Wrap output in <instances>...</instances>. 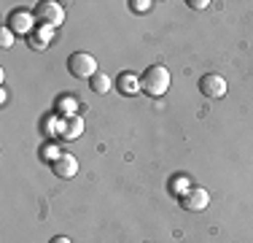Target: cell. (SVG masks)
I'll use <instances>...</instances> for the list:
<instances>
[{
    "label": "cell",
    "instance_id": "cell-9",
    "mask_svg": "<svg viewBox=\"0 0 253 243\" xmlns=\"http://www.w3.org/2000/svg\"><path fill=\"white\" fill-rule=\"evenodd\" d=\"M84 135V119L78 117H70V119H62V130H59V138L62 141H78Z\"/></svg>",
    "mask_w": 253,
    "mask_h": 243
},
{
    "label": "cell",
    "instance_id": "cell-6",
    "mask_svg": "<svg viewBox=\"0 0 253 243\" xmlns=\"http://www.w3.org/2000/svg\"><path fill=\"white\" fill-rule=\"evenodd\" d=\"M51 170H54V176H57V179H76V173H78V157L70 154V151H62V154L51 162Z\"/></svg>",
    "mask_w": 253,
    "mask_h": 243
},
{
    "label": "cell",
    "instance_id": "cell-2",
    "mask_svg": "<svg viewBox=\"0 0 253 243\" xmlns=\"http://www.w3.org/2000/svg\"><path fill=\"white\" fill-rule=\"evenodd\" d=\"M68 73L73 78H92L97 73V60L89 52H73L68 57Z\"/></svg>",
    "mask_w": 253,
    "mask_h": 243
},
{
    "label": "cell",
    "instance_id": "cell-11",
    "mask_svg": "<svg viewBox=\"0 0 253 243\" xmlns=\"http://www.w3.org/2000/svg\"><path fill=\"white\" fill-rule=\"evenodd\" d=\"M54 111H57V117L62 114V119H70V117H76V111H78V103H76V97H70V95H59L57 100H54Z\"/></svg>",
    "mask_w": 253,
    "mask_h": 243
},
{
    "label": "cell",
    "instance_id": "cell-15",
    "mask_svg": "<svg viewBox=\"0 0 253 243\" xmlns=\"http://www.w3.org/2000/svg\"><path fill=\"white\" fill-rule=\"evenodd\" d=\"M129 8L135 11V14H148V11L154 8L151 0H129Z\"/></svg>",
    "mask_w": 253,
    "mask_h": 243
},
{
    "label": "cell",
    "instance_id": "cell-8",
    "mask_svg": "<svg viewBox=\"0 0 253 243\" xmlns=\"http://www.w3.org/2000/svg\"><path fill=\"white\" fill-rule=\"evenodd\" d=\"M116 89L122 95H126V97H135V95H140L143 92V87H140V76H135V73H129V70H122L116 76Z\"/></svg>",
    "mask_w": 253,
    "mask_h": 243
},
{
    "label": "cell",
    "instance_id": "cell-18",
    "mask_svg": "<svg viewBox=\"0 0 253 243\" xmlns=\"http://www.w3.org/2000/svg\"><path fill=\"white\" fill-rule=\"evenodd\" d=\"M49 243H73V241H70V238H65V235H54V238H51Z\"/></svg>",
    "mask_w": 253,
    "mask_h": 243
},
{
    "label": "cell",
    "instance_id": "cell-4",
    "mask_svg": "<svg viewBox=\"0 0 253 243\" xmlns=\"http://www.w3.org/2000/svg\"><path fill=\"white\" fill-rule=\"evenodd\" d=\"M178 200H180V208L183 211H205L210 205V192L205 186H189Z\"/></svg>",
    "mask_w": 253,
    "mask_h": 243
},
{
    "label": "cell",
    "instance_id": "cell-14",
    "mask_svg": "<svg viewBox=\"0 0 253 243\" xmlns=\"http://www.w3.org/2000/svg\"><path fill=\"white\" fill-rule=\"evenodd\" d=\"M14 44H16V33H14L11 27H3V30H0V46H3V49H11Z\"/></svg>",
    "mask_w": 253,
    "mask_h": 243
},
{
    "label": "cell",
    "instance_id": "cell-1",
    "mask_svg": "<svg viewBox=\"0 0 253 243\" xmlns=\"http://www.w3.org/2000/svg\"><path fill=\"white\" fill-rule=\"evenodd\" d=\"M140 87L146 95L151 97H162L170 89V70L165 65H148L146 73L140 76Z\"/></svg>",
    "mask_w": 253,
    "mask_h": 243
},
{
    "label": "cell",
    "instance_id": "cell-7",
    "mask_svg": "<svg viewBox=\"0 0 253 243\" xmlns=\"http://www.w3.org/2000/svg\"><path fill=\"white\" fill-rule=\"evenodd\" d=\"M8 27L14 30L16 35H25V38H27V35L35 30V14H33V11H22V8L19 11H11Z\"/></svg>",
    "mask_w": 253,
    "mask_h": 243
},
{
    "label": "cell",
    "instance_id": "cell-3",
    "mask_svg": "<svg viewBox=\"0 0 253 243\" xmlns=\"http://www.w3.org/2000/svg\"><path fill=\"white\" fill-rule=\"evenodd\" d=\"M35 16H38L41 24H49V27H62L65 22V5L57 3V0H43V3L35 5Z\"/></svg>",
    "mask_w": 253,
    "mask_h": 243
},
{
    "label": "cell",
    "instance_id": "cell-5",
    "mask_svg": "<svg viewBox=\"0 0 253 243\" xmlns=\"http://www.w3.org/2000/svg\"><path fill=\"white\" fill-rule=\"evenodd\" d=\"M200 92L210 100H218V97L226 95V78L218 76V73H205L200 78Z\"/></svg>",
    "mask_w": 253,
    "mask_h": 243
},
{
    "label": "cell",
    "instance_id": "cell-10",
    "mask_svg": "<svg viewBox=\"0 0 253 243\" xmlns=\"http://www.w3.org/2000/svg\"><path fill=\"white\" fill-rule=\"evenodd\" d=\"M51 35H54V30L49 24H41V27H35L33 33L27 35V44H30V49H35V52H43V49L49 46Z\"/></svg>",
    "mask_w": 253,
    "mask_h": 243
},
{
    "label": "cell",
    "instance_id": "cell-12",
    "mask_svg": "<svg viewBox=\"0 0 253 243\" xmlns=\"http://www.w3.org/2000/svg\"><path fill=\"white\" fill-rule=\"evenodd\" d=\"M111 76L108 73H102V70H97L92 78H89V89H92L94 95H105V92H111Z\"/></svg>",
    "mask_w": 253,
    "mask_h": 243
},
{
    "label": "cell",
    "instance_id": "cell-17",
    "mask_svg": "<svg viewBox=\"0 0 253 243\" xmlns=\"http://www.w3.org/2000/svg\"><path fill=\"white\" fill-rule=\"evenodd\" d=\"M189 5H191L194 11H205L210 3H208V0H189Z\"/></svg>",
    "mask_w": 253,
    "mask_h": 243
},
{
    "label": "cell",
    "instance_id": "cell-16",
    "mask_svg": "<svg viewBox=\"0 0 253 243\" xmlns=\"http://www.w3.org/2000/svg\"><path fill=\"white\" fill-rule=\"evenodd\" d=\"M41 154H43V160H46V162H49V165H51V162H54V160H57V157H59V154H62V151H59V149H57V146H51V143H46V146H43V149H41Z\"/></svg>",
    "mask_w": 253,
    "mask_h": 243
},
{
    "label": "cell",
    "instance_id": "cell-13",
    "mask_svg": "<svg viewBox=\"0 0 253 243\" xmlns=\"http://www.w3.org/2000/svg\"><path fill=\"white\" fill-rule=\"evenodd\" d=\"M189 186H191V179H189V176H175V179H172V184H170V192L180 197V194L189 189Z\"/></svg>",
    "mask_w": 253,
    "mask_h": 243
}]
</instances>
